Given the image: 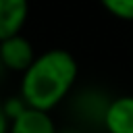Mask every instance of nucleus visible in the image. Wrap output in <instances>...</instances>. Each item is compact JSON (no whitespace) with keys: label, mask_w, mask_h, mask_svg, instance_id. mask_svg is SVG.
<instances>
[{"label":"nucleus","mask_w":133,"mask_h":133,"mask_svg":"<svg viewBox=\"0 0 133 133\" xmlns=\"http://www.w3.org/2000/svg\"><path fill=\"white\" fill-rule=\"evenodd\" d=\"M35 56L37 54H35L33 44L23 33L0 42V62H2L4 71L23 75L29 69V64L35 60Z\"/></svg>","instance_id":"nucleus-2"},{"label":"nucleus","mask_w":133,"mask_h":133,"mask_svg":"<svg viewBox=\"0 0 133 133\" xmlns=\"http://www.w3.org/2000/svg\"><path fill=\"white\" fill-rule=\"evenodd\" d=\"M8 133H58L50 112L25 108L17 118L10 121Z\"/></svg>","instance_id":"nucleus-6"},{"label":"nucleus","mask_w":133,"mask_h":133,"mask_svg":"<svg viewBox=\"0 0 133 133\" xmlns=\"http://www.w3.org/2000/svg\"><path fill=\"white\" fill-rule=\"evenodd\" d=\"M108 104H110V98L100 94V89H85L75 100V114L83 123L102 127V121H104Z\"/></svg>","instance_id":"nucleus-5"},{"label":"nucleus","mask_w":133,"mask_h":133,"mask_svg":"<svg viewBox=\"0 0 133 133\" xmlns=\"http://www.w3.org/2000/svg\"><path fill=\"white\" fill-rule=\"evenodd\" d=\"M102 129L106 133H133V94L110 98Z\"/></svg>","instance_id":"nucleus-3"},{"label":"nucleus","mask_w":133,"mask_h":133,"mask_svg":"<svg viewBox=\"0 0 133 133\" xmlns=\"http://www.w3.org/2000/svg\"><path fill=\"white\" fill-rule=\"evenodd\" d=\"M2 71H4V66H2V62H0V73H2Z\"/></svg>","instance_id":"nucleus-10"},{"label":"nucleus","mask_w":133,"mask_h":133,"mask_svg":"<svg viewBox=\"0 0 133 133\" xmlns=\"http://www.w3.org/2000/svg\"><path fill=\"white\" fill-rule=\"evenodd\" d=\"M8 127H10V118L6 116L4 102H0V133H8Z\"/></svg>","instance_id":"nucleus-8"},{"label":"nucleus","mask_w":133,"mask_h":133,"mask_svg":"<svg viewBox=\"0 0 133 133\" xmlns=\"http://www.w3.org/2000/svg\"><path fill=\"white\" fill-rule=\"evenodd\" d=\"M79 77L77 58L64 48H50L35 56L21 75L19 96L27 108L52 112L73 91Z\"/></svg>","instance_id":"nucleus-1"},{"label":"nucleus","mask_w":133,"mask_h":133,"mask_svg":"<svg viewBox=\"0 0 133 133\" xmlns=\"http://www.w3.org/2000/svg\"><path fill=\"white\" fill-rule=\"evenodd\" d=\"M100 6L114 19L133 23V0H98Z\"/></svg>","instance_id":"nucleus-7"},{"label":"nucleus","mask_w":133,"mask_h":133,"mask_svg":"<svg viewBox=\"0 0 133 133\" xmlns=\"http://www.w3.org/2000/svg\"><path fill=\"white\" fill-rule=\"evenodd\" d=\"M58 133H81V131H77V129H66V131H58Z\"/></svg>","instance_id":"nucleus-9"},{"label":"nucleus","mask_w":133,"mask_h":133,"mask_svg":"<svg viewBox=\"0 0 133 133\" xmlns=\"http://www.w3.org/2000/svg\"><path fill=\"white\" fill-rule=\"evenodd\" d=\"M29 19V0H0V42L19 35Z\"/></svg>","instance_id":"nucleus-4"}]
</instances>
